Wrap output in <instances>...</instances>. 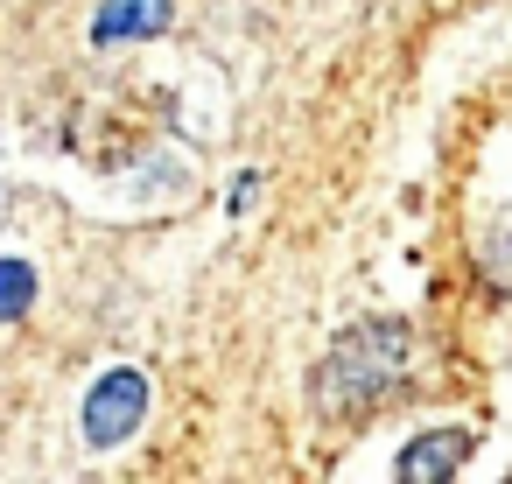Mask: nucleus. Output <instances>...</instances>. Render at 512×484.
I'll list each match as a JSON object with an SVG mask.
<instances>
[{"label":"nucleus","mask_w":512,"mask_h":484,"mask_svg":"<svg viewBox=\"0 0 512 484\" xmlns=\"http://www.w3.org/2000/svg\"><path fill=\"white\" fill-rule=\"evenodd\" d=\"M400 372H407V330L400 323H351L330 344V358L316 365V407L351 414V407L379 400Z\"/></svg>","instance_id":"obj_1"},{"label":"nucleus","mask_w":512,"mask_h":484,"mask_svg":"<svg viewBox=\"0 0 512 484\" xmlns=\"http://www.w3.org/2000/svg\"><path fill=\"white\" fill-rule=\"evenodd\" d=\"M141 421H148V372L113 365L106 379H92L85 414H78V428H85V442H92V449H120Z\"/></svg>","instance_id":"obj_2"},{"label":"nucleus","mask_w":512,"mask_h":484,"mask_svg":"<svg viewBox=\"0 0 512 484\" xmlns=\"http://www.w3.org/2000/svg\"><path fill=\"white\" fill-rule=\"evenodd\" d=\"M176 22V0H106L92 15V50H113V43H141V36H162Z\"/></svg>","instance_id":"obj_3"},{"label":"nucleus","mask_w":512,"mask_h":484,"mask_svg":"<svg viewBox=\"0 0 512 484\" xmlns=\"http://www.w3.org/2000/svg\"><path fill=\"white\" fill-rule=\"evenodd\" d=\"M470 456V428H435V435H414L393 463L400 484H435V477H456Z\"/></svg>","instance_id":"obj_4"},{"label":"nucleus","mask_w":512,"mask_h":484,"mask_svg":"<svg viewBox=\"0 0 512 484\" xmlns=\"http://www.w3.org/2000/svg\"><path fill=\"white\" fill-rule=\"evenodd\" d=\"M36 309V267L29 260H0V323H22Z\"/></svg>","instance_id":"obj_5"},{"label":"nucleus","mask_w":512,"mask_h":484,"mask_svg":"<svg viewBox=\"0 0 512 484\" xmlns=\"http://www.w3.org/2000/svg\"><path fill=\"white\" fill-rule=\"evenodd\" d=\"M253 190H260V176L246 169V176H239V190H232V211H246V204H253Z\"/></svg>","instance_id":"obj_6"},{"label":"nucleus","mask_w":512,"mask_h":484,"mask_svg":"<svg viewBox=\"0 0 512 484\" xmlns=\"http://www.w3.org/2000/svg\"><path fill=\"white\" fill-rule=\"evenodd\" d=\"M0 218H8V190H0Z\"/></svg>","instance_id":"obj_7"}]
</instances>
